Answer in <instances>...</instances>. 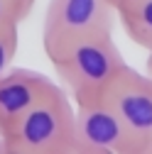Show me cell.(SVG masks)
I'll return each mask as SVG.
<instances>
[{
	"label": "cell",
	"mask_w": 152,
	"mask_h": 154,
	"mask_svg": "<svg viewBox=\"0 0 152 154\" xmlns=\"http://www.w3.org/2000/svg\"><path fill=\"white\" fill-rule=\"evenodd\" d=\"M103 100L118 112L140 154H152V81L147 73L123 66L108 86Z\"/></svg>",
	"instance_id": "5b68a950"
},
{
	"label": "cell",
	"mask_w": 152,
	"mask_h": 154,
	"mask_svg": "<svg viewBox=\"0 0 152 154\" xmlns=\"http://www.w3.org/2000/svg\"><path fill=\"white\" fill-rule=\"evenodd\" d=\"M74 105L54 86L8 132L0 134L5 154H74Z\"/></svg>",
	"instance_id": "7a4b0ae2"
},
{
	"label": "cell",
	"mask_w": 152,
	"mask_h": 154,
	"mask_svg": "<svg viewBox=\"0 0 152 154\" xmlns=\"http://www.w3.org/2000/svg\"><path fill=\"white\" fill-rule=\"evenodd\" d=\"M56 83L32 69H10L0 79V134L8 132Z\"/></svg>",
	"instance_id": "8992f818"
},
{
	"label": "cell",
	"mask_w": 152,
	"mask_h": 154,
	"mask_svg": "<svg viewBox=\"0 0 152 154\" xmlns=\"http://www.w3.org/2000/svg\"><path fill=\"white\" fill-rule=\"evenodd\" d=\"M17 47H20V25L12 22V25L0 27V79L12 69Z\"/></svg>",
	"instance_id": "ba28073f"
},
{
	"label": "cell",
	"mask_w": 152,
	"mask_h": 154,
	"mask_svg": "<svg viewBox=\"0 0 152 154\" xmlns=\"http://www.w3.org/2000/svg\"><path fill=\"white\" fill-rule=\"evenodd\" d=\"M116 8L110 0H49L42 22L44 51L56 49L76 37L113 32Z\"/></svg>",
	"instance_id": "3957f363"
},
{
	"label": "cell",
	"mask_w": 152,
	"mask_h": 154,
	"mask_svg": "<svg viewBox=\"0 0 152 154\" xmlns=\"http://www.w3.org/2000/svg\"><path fill=\"white\" fill-rule=\"evenodd\" d=\"M44 54L74 103L101 100L113 79L125 66L118 44L113 42V32L76 37Z\"/></svg>",
	"instance_id": "6da1fadb"
},
{
	"label": "cell",
	"mask_w": 152,
	"mask_h": 154,
	"mask_svg": "<svg viewBox=\"0 0 152 154\" xmlns=\"http://www.w3.org/2000/svg\"><path fill=\"white\" fill-rule=\"evenodd\" d=\"M74 154H140L132 134L103 98L74 103Z\"/></svg>",
	"instance_id": "277c9868"
},
{
	"label": "cell",
	"mask_w": 152,
	"mask_h": 154,
	"mask_svg": "<svg viewBox=\"0 0 152 154\" xmlns=\"http://www.w3.org/2000/svg\"><path fill=\"white\" fill-rule=\"evenodd\" d=\"M8 5L12 8L15 17H17V20H20V25H22L27 17L32 15V10H34V5H37V0H8Z\"/></svg>",
	"instance_id": "9c48e42d"
},
{
	"label": "cell",
	"mask_w": 152,
	"mask_h": 154,
	"mask_svg": "<svg viewBox=\"0 0 152 154\" xmlns=\"http://www.w3.org/2000/svg\"><path fill=\"white\" fill-rule=\"evenodd\" d=\"M12 22H17V25H20V20L15 17L12 8L8 5V0H0V27H5V25H12Z\"/></svg>",
	"instance_id": "30bf717a"
},
{
	"label": "cell",
	"mask_w": 152,
	"mask_h": 154,
	"mask_svg": "<svg viewBox=\"0 0 152 154\" xmlns=\"http://www.w3.org/2000/svg\"><path fill=\"white\" fill-rule=\"evenodd\" d=\"M130 3H135V0H110V5L116 8V12H118L120 8H125V5H130Z\"/></svg>",
	"instance_id": "8fae6325"
},
{
	"label": "cell",
	"mask_w": 152,
	"mask_h": 154,
	"mask_svg": "<svg viewBox=\"0 0 152 154\" xmlns=\"http://www.w3.org/2000/svg\"><path fill=\"white\" fill-rule=\"evenodd\" d=\"M120 27L145 51H152V0H135L116 12Z\"/></svg>",
	"instance_id": "52a82bcc"
},
{
	"label": "cell",
	"mask_w": 152,
	"mask_h": 154,
	"mask_svg": "<svg viewBox=\"0 0 152 154\" xmlns=\"http://www.w3.org/2000/svg\"><path fill=\"white\" fill-rule=\"evenodd\" d=\"M150 56H147V64H145V73H147V79L152 81V51H147Z\"/></svg>",
	"instance_id": "7c38bea8"
}]
</instances>
